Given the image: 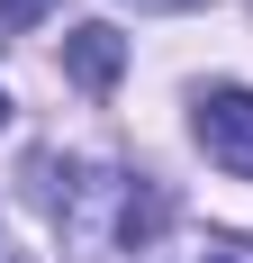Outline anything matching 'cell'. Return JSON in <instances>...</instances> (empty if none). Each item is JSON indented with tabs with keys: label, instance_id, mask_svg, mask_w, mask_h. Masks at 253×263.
Instances as JSON below:
<instances>
[{
	"label": "cell",
	"instance_id": "cell-4",
	"mask_svg": "<svg viewBox=\"0 0 253 263\" xmlns=\"http://www.w3.org/2000/svg\"><path fill=\"white\" fill-rule=\"evenodd\" d=\"M0 127H9V91H0Z\"/></svg>",
	"mask_w": 253,
	"mask_h": 263
},
{
	"label": "cell",
	"instance_id": "cell-3",
	"mask_svg": "<svg viewBox=\"0 0 253 263\" xmlns=\"http://www.w3.org/2000/svg\"><path fill=\"white\" fill-rule=\"evenodd\" d=\"M46 9H54V0H0V27H36Z\"/></svg>",
	"mask_w": 253,
	"mask_h": 263
},
{
	"label": "cell",
	"instance_id": "cell-2",
	"mask_svg": "<svg viewBox=\"0 0 253 263\" xmlns=\"http://www.w3.org/2000/svg\"><path fill=\"white\" fill-rule=\"evenodd\" d=\"M64 73H73L81 91H109V82L126 73V36L118 27H73V36H64Z\"/></svg>",
	"mask_w": 253,
	"mask_h": 263
},
{
	"label": "cell",
	"instance_id": "cell-5",
	"mask_svg": "<svg viewBox=\"0 0 253 263\" xmlns=\"http://www.w3.org/2000/svg\"><path fill=\"white\" fill-rule=\"evenodd\" d=\"M145 9H172V0H145Z\"/></svg>",
	"mask_w": 253,
	"mask_h": 263
},
{
	"label": "cell",
	"instance_id": "cell-1",
	"mask_svg": "<svg viewBox=\"0 0 253 263\" xmlns=\"http://www.w3.org/2000/svg\"><path fill=\"white\" fill-rule=\"evenodd\" d=\"M199 145H208V163H226V173H244L253 182V91L244 82H217V91H199Z\"/></svg>",
	"mask_w": 253,
	"mask_h": 263
},
{
	"label": "cell",
	"instance_id": "cell-6",
	"mask_svg": "<svg viewBox=\"0 0 253 263\" xmlns=\"http://www.w3.org/2000/svg\"><path fill=\"white\" fill-rule=\"evenodd\" d=\"M208 263H235V254H208Z\"/></svg>",
	"mask_w": 253,
	"mask_h": 263
}]
</instances>
